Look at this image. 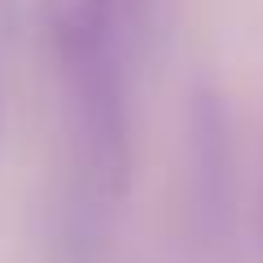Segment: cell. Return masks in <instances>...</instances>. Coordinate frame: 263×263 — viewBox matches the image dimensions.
<instances>
[{"label": "cell", "instance_id": "277c9868", "mask_svg": "<svg viewBox=\"0 0 263 263\" xmlns=\"http://www.w3.org/2000/svg\"><path fill=\"white\" fill-rule=\"evenodd\" d=\"M171 18H176V0H114V27L127 48V57H154L167 44Z\"/></svg>", "mask_w": 263, "mask_h": 263}, {"label": "cell", "instance_id": "3957f363", "mask_svg": "<svg viewBox=\"0 0 263 263\" xmlns=\"http://www.w3.org/2000/svg\"><path fill=\"white\" fill-rule=\"evenodd\" d=\"M40 18H44V31H48V44H53L57 62L88 53V48L105 44V40H119L114 0H40Z\"/></svg>", "mask_w": 263, "mask_h": 263}, {"label": "cell", "instance_id": "7a4b0ae2", "mask_svg": "<svg viewBox=\"0 0 263 263\" xmlns=\"http://www.w3.org/2000/svg\"><path fill=\"white\" fill-rule=\"evenodd\" d=\"M184 206L202 250H219L237 224V132L228 97L211 79L193 84L184 105Z\"/></svg>", "mask_w": 263, "mask_h": 263}, {"label": "cell", "instance_id": "6da1fadb", "mask_svg": "<svg viewBox=\"0 0 263 263\" xmlns=\"http://www.w3.org/2000/svg\"><path fill=\"white\" fill-rule=\"evenodd\" d=\"M62 101H66V136L75 158V184L119 206L132 189L136 145H132V92L127 70L132 57L119 40L62 57Z\"/></svg>", "mask_w": 263, "mask_h": 263}, {"label": "cell", "instance_id": "5b68a950", "mask_svg": "<svg viewBox=\"0 0 263 263\" xmlns=\"http://www.w3.org/2000/svg\"><path fill=\"white\" fill-rule=\"evenodd\" d=\"M254 241L263 254V158H259V189H254Z\"/></svg>", "mask_w": 263, "mask_h": 263}]
</instances>
